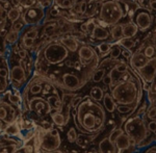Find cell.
<instances>
[{
    "mask_svg": "<svg viewBox=\"0 0 156 153\" xmlns=\"http://www.w3.org/2000/svg\"><path fill=\"white\" fill-rule=\"evenodd\" d=\"M82 98L83 97H81V96H79V95H75L74 97L72 98V100H71V103H70V105H71V107L73 109H76V107L78 106V104L80 103V101L82 100Z\"/></svg>",
    "mask_w": 156,
    "mask_h": 153,
    "instance_id": "obj_40",
    "label": "cell"
},
{
    "mask_svg": "<svg viewBox=\"0 0 156 153\" xmlns=\"http://www.w3.org/2000/svg\"><path fill=\"white\" fill-rule=\"evenodd\" d=\"M132 77L127 80H120L117 84L110 89V94L117 104L132 105L135 109L140 104L144 97L142 79L134 70L130 68Z\"/></svg>",
    "mask_w": 156,
    "mask_h": 153,
    "instance_id": "obj_2",
    "label": "cell"
},
{
    "mask_svg": "<svg viewBox=\"0 0 156 153\" xmlns=\"http://www.w3.org/2000/svg\"><path fill=\"white\" fill-rule=\"evenodd\" d=\"M146 119L149 120H156V105L155 104H149L147 109V112L145 114Z\"/></svg>",
    "mask_w": 156,
    "mask_h": 153,
    "instance_id": "obj_33",
    "label": "cell"
},
{
    "mask_svg": "<svg viewBox=\"0 0 156 153\" xmlns=\"http://www.w3.org/2000/svg\"><path fill=\"white\" fill-rule=\"evenodd\" d=\"M25 27H27V26L25 25V23L23 22V20L20 18V19H18L17 21H15L14 23H12V30H16V31L21 32L25 28Z\"/></svg>",
    "mask_w": 156,
    "mask_h": 153,
    "instance_id": "obj_34",
    "label": "cell"
},
{
    "mask_svg": "<svg viewBox=\"0 0 156 153\" xmlns=\"http://www.w3.org/2000/svg\"><path fill=\"white\" fill-rule=\"evenodd\" d=\"M39 126L41 127V128H43L44 130H46V131H48V130H50L51 128H53L54 127V124L52 123V121L50 122V121H47L46 119H44V120H41L39 123Z\"/></svg>",
    "mask_w": 156,
    "mask_h": 153,
    "instance_id": "obj_36",
    "label": "cell"
},
{
    "mask_svg": "<svg viewBox=\"0 0 156 153\" xmlns=\"http://www.w3.org/2000/svg\"><path fill=\"white\" fill-rule=\"evenodd\" d=\"M147 129L151 133H154L156 131V120H149L147 121Z\"/></svg>",
    "mask_w": 156,
    "mask_h": 153,
    "instance_id": "obj_41",
    "label": "cell"
},
{
    "mask_svg": "<svg viewBox=\"0 0 156 153\" xmlns=\"http://www.w3.org/2000/svg\"><path fill=\"white\" fill-rule=\"evenodd\" d=\"M112 42L104 41V42H101V43H99L97 45L96 49H97V52L100 57H105L109 54L110 48H112Z\"/></svg>",
    "mask_w": 156,
    "mask_h": 153,
    "instance_id": "obj_24",
    "label": "cell"
},
{
    "mask_svg": "<svg viewBox=\"0 0 156 153\" xmlns=\"http://www.w3.org/2000/svg\"><path fill=\"white\" fill-rule=\"evenodd\" d=\"M149 9H150L151 12H156V0H150Z\"/></svg>",
    "mask_w": 156,
    "mask_h": 153,
    "instance_id": "obj_46",
    "label": "cell"
},
{
    "mask_svg": "<svg viewBox=\"0 0 156 153\" xmlns=\"http://www.w3.org/2000/svg\"><path fill=\"white\" fill-rule=\"evenodd\" d=\"M77 135H78L77 129L75 128V127H70L66 133L67 141L69 143H71V144H75V142H76V140H77Z\"/></svg>",
    "mask_w": 156,
    "mask_h": 153,
    "instance_id": "obj_32",
    "label": "cell"
},
{
    "mask_svg": "<svg viewBox=\"0 0 156 153\" xmlns=\"http://www.w3.org/2000/svg\"><path fill=\"white\" fill-rule=\"evenodd\" d=\"M74 126L83 133L99 134L105 129L107 112L101 102L93 100L90 96L82 98L76 109L71 112Z\"/></svg>",
    "mask_w": 156,
    "mask_h": 153,
    "instance_id": "obj_1",
    "label": "cell"
},
{
    "mask_svg": "<svg viewBox=\"0 0 156 153\" xmlns=\"http://www.w3.org/2000/svg\"><path fill=\"white\" fill-rule=\"evenodd\" d=\"M37 34H39V30H37V27H36V28L34 27V28H31V29H29V30H27L26 34H25L23 37H30V39L36 40L37 37Z\"/></svg>",
    "mask_w": 156,
    "mask_h": 153,
    "instance_id": "obj_39",
    "label": "cell"
},
{
    "mask_svg": "<svg viewBox=\"0 0 156 153\" xmlns=\"http://www.w3.org/2000/svg\"><path fill=\"white\" fill-rule=\"evenodd\" d=\"M123 37H135L138 34L137 26L132 21L123 23Z\"/></svg>",
    "mask_w": 156,
    "mask_h": 153,
    "instance_id": "obj_20",
    "label": "cell"
},
{
    "mask_svg": "<svg viewBox=\"0 0 156 153\" xmlns=\"http://www.w3.org/2000/svg\"><path fill=\"white\" fill-rule=\"evenodd\" d=\"M19 55V57L20 59H25V57H27L28 56V51H27V49H25V48H22V49H19V51H18V53H17Z\"/></svg>",
    "mask_w": 156,
    "mask_h": 153,
    "instance_id": "obj_45",
    "label": "cell"
},
{
    "mask_svg": "<svg viewBox=\"0 0 156 153\" xmlns=\"http://www.w3.org/2000/svg\"><path fill=\"white\" fill-rule=\"evenodd\" d=\"M80 30L83 32L84 34H87V22H84V23H82L80 25Z\"/></svg>",
    "mask_w": 156,
    "mask_h": 153,
    "instance_id": "obj_47",
    "label": "cell"
},
{
    "mask_svg": "<svg viewBox=\"0 0 156 153\" xmlns=\"http://www.w3.org/2000/svg\"><path fill=\"white\" fill-rule=\"evenodd\" d=\"M99 134H90V133L80 132V133H78L77 135V140H76V142H75V144H76L78 147L82 148V149H85V148L89 147L90 145L96 140V137Z\"/></svg>",
    "mask_w": 156,
    "mask_h": 153,
    "instance_id": "obj_14",
    "label": "cell"
},
{
    "mask_svg": "<svg viewBox=\"0 0 156 153\" xmlns=\"http://www.w3.org/2000/svg\"><path fill=\"white\" fill-rule=\"evenodd\" d=\"M37 4L43 9H50L54 4V0H37Z\"/></svg>",
    "mask_w": 156,
    "mask_h": 153,
    "instance_id": "obj_38",
    "label": "cell"
},
{
    "mask_svg": "<svg viewBox=\"0 0 156 153\" xmlns=\"http://www.w3.org/2000/svg\"><path fill=\"white\" fill-rule=\"evenodd\" d=\"M3 133H4V132H3V130H2V129H0V137H1V135L3 134Z\"/></svg>",
    "mask_w": 156,
    "mask_h": 153,
    "instance_id": "obj_52",
    "label": "cell"
},
{
    "mask_svg": "<svg viewBox=\"0 0 156 153\" xmlns=\"http://www.w3.org/2000/svg\"><path fill=\"white\" fill-rule=\"evenodd\" d=\"M18 3L23 9H29V7L37 5V0H18Z\"/></svg>",
    "mask_w": 156,
    "mask_h": 153,
    "instance_id": "obj_35",
    "label": "cell"
},
{
    "mask_svg": "<svg viewBox=\"0 0 156 153\" xmlns=\"http://www.w3.org/2000/svg\"><path fill=\"white\" fill-rule=\"evenodd\" d=\"M102 105L104 109L106 110L107 114H110L112 117H115V112H117V103H115V99L112 98L110 92H105L104 97L102 99Z\"/></svg>",
    "mask_w": 156,
    "mask_h": 153,
    "instance_id": "obj_13",
    "label": "cell"
},
{
    "mask_svg": "<svg viewBox=\"0 0 156 153\" xmlns=\"http://www.w3.org/2000/svg\"><path fill=\"white\" fill-rule=\"evenodd\" d=\"M23 7H12L11 9H9V12H7V19L9 20V21L12 22V23H14L15 21H17L18 19L21 18V15H22V9Z\"/></svg>",
    "mask_w": 156,
    "mask_h": 153,
    "instance_id": "obj_28",
    "label": "cell"
},
{
    "mask_svg": "<svg viewBox=\"0 0 156 153\" xmlns=\"http://www.w3.org/2000/svg\"><path fill=\"white\" fill-rule=\"evenodd\" d=\"M115 148H117V153H123L125 150L130 147V137L125 132H123L115 140Z\"/></svg>",
    "mask_w": 156,
    "mask_h": 153,
    "instance_id": "obj_19",
    "label": "cell"
},
{
    "mask_svg": "<svg viewBox=\"0 0 156 153\" xmlns=\"http://www.w3.org/2000/svg\"><path fill=\"white\" fill-rule=\"evenodd\" d=\"M4 127H5V124H4L3 122L0 120V129H2V130H4Z\"/></svg>",
    "mask_w": 156,
    "mask_h": 153,
    "instance_id": "obj_50",
    "label": "cell"
},
{
    "mask_svg": "<svg viewBox=\"0 0 156 153\" xmlns=\"http://www.w3.org/2000/svg\"><path fill=\"white\" fill-rule=\"evenodd\" d=\"M132 53H133V52L131 51V50L122 48V54H121V55H122V56L126 59V62H128V59H130V56L132 55Z\"/></svg>",
    "mask_w": 156,
    "mask_h": 153,
    "instance_id": "obj_44",
    "label": "cell"
},
{
    "mask_svg": "<svg viewBox=\"0 0 156 153\" xmlns=\"http://www.w3.org/2000/svg\"><path fill=\"white\" fill-rule=\"evenodd\" d=\"M50 15H51L52 17H58L59 15H60V11H59V9L57 7L55 4H53L51 7H50Z\"/></svg>",
    "mask_w": 156,
    "mask_h": 153,
    "instance_id": "obj_43",
    "label": "cell"
},
{
    "mask_svg": "<svg viewBox=\"0 0 156 153\" xmlns=\"http://www.w3.org/2000/svg\"><path fill=\"white\" fill-rule=\"evenodd\" d=\"M45 18H46L45 9H43L39 4L29 9H25L21 15V19L23 20L26 26H40L45 22Z\"/></svg>",
    "mask_w": 156,
    "mask_h": 153,
    "instance_id": "obj_7",
    "label": "cell"
},
{
    "mask_svg": "<svg viewBox=\"0 0 156 153\" xmlns=\"http://www.w3.org/2000/svg\"><path fill=\"white\" fill-rule=\"evenodd\" d=\"M110 42H118L123 37V26L122 24L118 23L115 25H112V27L110 28Z\"/></svg>",
    "mask_w": 156,
    "mask_h": 153,
    "instance_id": "obj_22",
    "label": "cell"
},
{
    "mask_svg": "<svg viewBox=\"0 0 156 153\" xmlns=\"http://www.w3.org/2000/svg\"><path fill=\"white\" fill-rule=\"evenodd\" d=\"M28 79L26 71L20 64L14 65L9 69V86L12 89L22 90Z\"/></svg>",
    "mask_w": 156,
    "mask_h": 153,
    "instance_id": "obj_8",
    "label": "cell"
},
{
    "mask_svg": "<svg viewBox=\"0 0 156 153\" xmlns=\"http://www.w3.org/2000/svg\"><path fill=\"white\" fill-rule=\"evenodd\" d=\"M79 0H54V4L60 9H71Z\"/></svg>",
    "mask_w": 156,
    "mask_h": 153,
    "instance_id": "obj_29",
    "label": "cell"
},
{
    "mask_svg": "<svg viewBox=\"0 0 156 153\" xmlns=\"http://www.w3.org/2000/svg\"><path fill=\"white\" fill-rule=\"evenodd\" d=\"M135 72L142 79V82H147L150 84L156 77V56L149 59V61L147 62V64L144 67Z\"/></svg>",
    "mask_w": 156,
    "mask_h": 153,
    "instance_id": "obj_10",
    "label": "cell"
},
{
    "mask_svg": "<svg viewBox=\"0 0 156 153\" xmlns=\"http://www.w3.org/2000/svg\"><path fill=\"white\" fill-rule=\"evenodd\" d=\"M34 45V39H30V37H22V46H23V48H25V49L32 48Z\"/></svg>",
    "mask_w": 156,
    "mask_h": 153,
    "instance_id": "obj_37",
    "label": "cell"
},
{
    "mask_svg": "<svg viewBox=\"0 0 156 153\" xmlns=\"http://www.w3.org/2000/svg\"><path fill=\"white\" fill-rule=\"evenodd\" d=\"M149 61V59L148 57H146L144 54H143V52L140 51H135L133 52L132 55L130 56V59H128V65H129V67L131 68V69L135 70V71H137V70H140V68H143L145 66L146 64H147V62Z\"/></svg>",
    "mask_w": 156,
    "mask_h": 153,
    "instance_id": "obj_12",
    "label": "cell"
},
{
    "mask_svg": "<svg viewBox=\"0 0 156 153\" xmlns=\"http://www.w3.org/2000/svg\"><path fill=\"white\" fill-rule=\"evenodd\" d=\"M122 128L128 137L136 142V145L152 133L147 129V119L145 116L132 114L123 122Z\"/></svg>",
    "mask_w": 156,
    "mask_h": 153,
    "instance_id": "obj_3",
    "label": "cell"
},
{
    "mask_svg": "<svg viewBox=\"0 0 156 153\" xmlns=\"http://www.w3.org/2000/svg\"><path fill=\"white\" fill-rule=\"evenodd\" d=\"M152 104H155V105H156V99L154 100V102H153V103H152Z\"/></svg>",
    "mask_w": 156,
    "mask_h": 153,
    "instance_id": "obj_54",
    "label": "cell"
},
{
    "mask_svg": "<svg viewBox=\"0 0 156 153\" xmlns=\"http://www.w3.org/2000/svg\"><path fill=\"white\" fill-rule=\"evenodd\" d=\"M4 56V52L3 51H0V57H3Z\"/></svg>",
    "mask_w": 156,
    "mask_h": 153,
    "instance_id": "obj_51",
    "label": "cell"
},
{
    "mask_svg": "<svg viewBox=\"0 0 156 153\" xmlns=\"http://www.w3.org/2000/svg\"><path fill=\"white\" fill-rule=\"evenodd\" d=\"M41 153H65V152H62V150L57 149V150H53V151H41Z\"/></svg>",
    "mask_w": 156,
    "mask_h": 153,
    "instance_id": "obj_48",
    "label": "cell"
},
{
    "mask_svg": "<svg viewBox=\"0 0 156 153\" xmlns=\"http://www.w3.org/2000/svg\"><path fill=\"white\" fill-rule=\"evenodd\" d=\"M2 100V94H0V101Z\"/></svg>",
    "mask_w": 156,
    "mask_h": 153,
    "instance_id": "obj_53",
    "label": "cell"
},
{
    "mask_svg": "<svg viewBox=\"0 0 156 153\" xmlns=\"http://www.w3.org/2000/svg\"><path fill=\"white\" fill-rule=\"evenodd\" d=\"M136 51L143 52V54L148 59H152V57L156 56V46L153 43L149 42L148 44H140V47Z\"/></svg>",
    "mask_w": 156,
    "mask_h": 153,
    "instance_id": "obj_21",
    "label": "cell"
},
{
    "mask_svg": "<svg viewBox=\"0 0 156 153\" xmlns=\"http://www.w3.org/2000/svg\"><path fill=\"white\" fill-rule=\"evenodd\" d=\"M104 94H105V91L103 90V87H99V86H94V87H90L89 96L93 100H95V101L101 102L103 97H104Z\"/></svg>",
    "mask_w": 156,
    "mask_h": 153,
    "instance_id": "obj_23",
    "label": "cell"
},
{
    "mask_svg": "<svg viewBox=\"0 0 156 153\" xmlns=\"http://www.w3.org/2000/svg\"><path fill=\"white\" fill-rule=\"evenodd\" d=\"M20 34L21 32L19 31H16V30H9V32L6 34L5 36V39H4V46H12V45H15L18 42V40L20 39Z\"/></svg>",
    "mask_w": 156,
    "mask_h": 153,
    "instance_id": "obj_25",
    "label": "cell"
},
{
    "mask_svg": "<svg viewBox=\"0 0 156 153\" xmlns=\"http://www.w3.org/2000/svg\"><path fill=\"white\" fill-rule=\"evenodd\" d=\"M106 74V68L104 67H99L94 71V73L92 75V78H90V81L94 82V84H99V82L102 81L103 77Z\"/></svg>",
    "mask_w": 156,
    "mask_h": 153,
    "instance_id": "obj_26",
    "label": "cell"
},
{
    "mask_svg": "<svg viewBox=\"0 0 156 153\" xmlns=\"http://www.w3.org/2000/svg\"><path fill=\"white\" fill-rule=\"evenodd\" d=\"M98 152L99 153H117L115 143H112L108 137H104L98 143Z\"/></svg>",
    "mask_w": 156,
    "mask_h": 153,
    "instance_id": "obj_15",
    "label": "cell"
},
{
    "mask_svg": "<svg viewBox=\"0 0 156 153\" xmlns=\"http://www.w3.org/2000/svg\"><path fill=\"white\" fill-rule=\"evenodd\" d=\"M40 132H41V151H53L59 149L62 146V137L59 130L56 127H53L48 131L44 130L37 125Z\"/></svg>",
    "mask_w": 156,
    "mask_h": 153,
    "instance_id": "obj_5",
    "label": "cell"
},
{
    "mask_svg": "<svg viewBox=\"0 0 156 153\" xmlns=\"http://www.w3.org/2000/svg\"><path fill=\"white\" fill-rule=\"evenodd\" d=\"M59 40L62 41V43L72 52H77L78 49H79V47L81 46V44H82V43H80L79 40L76 39L74 36L62 37H59Z\"/></svg>",
    "mask_w": 156,
    "mask_h": 153,
    "instance_id": "obj_18",
    "label": "cell"
},
{
    "mask_svg": "<svg viewBox=\"0 0 156 153\" xmlns=\"http://www.w3.org/2000/svg\"><path fill=\"white\" fill-rule=\"evenodd\" d=\"M71 115H66L64 112H57L50 116L52 123L57 127H64L69 123Z\"/></svg>",
    "mask_w": 156,
    "mask_h": 153,
    "instance_id": "obj_17",
    "label": "cell"
},
{
    "mask_svg": "<svg viewBox=\"0 0 156 153\" xmlns=\"http://www.w3.org/2000/svg\"><path fill=\"white\" fill-rule=\"evenodd\" d=\"M21 115V110L17 106L9 103L7 100L2 99L0 101V120L5 125L9 124L12 122H15Z\"/></svg>",
    "mask_w": 156,
    "mask_h": 153,
    "instance_id": "obj_9",
    "label": "cell"
},
{
    "mask_svg": "<svg viewBox=\"0 0 156 153\" xmlns=\"http://www.w3.org/2000/svg\"><path fill=\"white\" fill-rule=\"evenodd\" d=\"M130 21L137 26L138 31L146 32L149 29L152 28L153 24L155 22V16L152 14V12L145 7L138 6L134 12H133Z\"/></svg>",
    "mask_w": 156,
    "mask_h": 153,
    "instance_id": "obj_6",
    "label": "cell"
},
{
    "mask_svg": "<svg viewBox=\"0 0 156 153\" xmlns=\"http://www.w3.org/2000/svg\"><path fill=\"white\" fill-rule=\"evenodd\" d=\"M123 18H126L122 0H105L102 1L98 12V19L108 26L120 23Z\"/></svg>",
    "mask_w": 156,
    "mask_h": 153,
    "instance_id": "obj_4",
    "label": "cell"
},
{
    "mask_svg": "<svg viewBox=\"0 0 156 153\" xmlns=\"http://www.w3.org/2000/svg\"><path fill=\"white\" fill-rule=\"evenodd\" d=\"M95 22H96V25H95V28L93 29V31L90 32V37H92V39H94L95 41H99V42L109 41L110 42V31L107 29V27L98 23L97 19L95 20Z\"/></svg>",
    "mask_w": 156,
    "mask_h": 153,
    "instance_id": "obj_11",
    "label": "cell"
},
{
    "mask_svg": "<svg viewBox=\"0 0 156 153\" xmlns=\"http://www.w3.org/2000/svg\"><path fill=\"white\" fill-rule=\"evenodd\" d=\"M121 54H122V47L120 46L117 42H114L112 44V48H110L109 51V57L112 59H119Z\"/></svg>",
    "mask_w": 156,
    "mask_h": 153,
    "instance_id": "obj_30",
    "label": "cell"
},
{
    "mask_svg": "<svg viewBox=\"0 0 156 153\" xmlns=\"http://www.w3.org/2000/svg\"><path fill=\"white\" fill-rule=\"evenodd\" d=\"M123 132H124V130L121 126H115V128H112V130L109 131V133H108V137H109V140L112 141V143L115 142V140L118 139V137H119L120 134H122Z\"/></svg>",
    "mask_w": 156,
    "mask_h": 153,
    "instance_id": "obj_31",
    "label": "cell"
},
{
    "mask_svg": "<svg viewBox=\"0 0 156 153\" xmlns=\"http://www.w3.org/2000/svg\"><path fill=\"white\" fill-rule=\"evenodd\" d=\"M4 9H5V7H4V5H2V3H0V15H1L2 12H4Z\"/></svg>",
    "mask_w": 156,
    "mask_h": 153,
    "instance_id": "obj_49",
    "label": "cell"
},
{
    "mask_svg": "<svg viewBox=\"0 0 156 153\" xmlns=\"http://www.w3.org/2000/svg\"><path fill=\"white\" fill-rule=\"evenodd\" d=\"M21 127H20V124H19V121L18 119L16 120L15 122H12L9 123V124L5 125V127H4V134L9 135V137H21V140H23V137H22L21 135Z\"/></svg>",
    "mask_w": 156,
    "mask_h": 153,
    "instance_id": "obj_16",
    "label": "cell"
},
{
    "mask_svg": "<svg viewBox=\"0 0 156 153\" xmlns=\"http://www.w3.org/2000/svg\"><path fill=\"white\" fill-rule=\"evenodd\" d=\"M102 82H103V84H104V87H107L108 89H109V91H110V86H112V78H110L109 74H108V73L105 74V76L103 77V79H102Z\"/></svg>",
    "mask_w": 156,
    "mask_h": 153,
    "instance_id": "obj_42",
    "label": "cell"
},
{
    "mask_svg": "<svg viewBox=\"0 0 156 153\" xmlns=\"http://www.w3.org/2000/svg\"><path fill=\"white\" fill-rule=\"evenodd\" d=\"M117 43L119 44L122 48L129 49V50H132L137 44L136 41L134 40V37H122V39L117 42Z\"/></svg>",
    "mask_w": 156,
    "mask_h": 153,
    "instance_id": "obj_27",
    "label": "cell"
}]
</instances>
